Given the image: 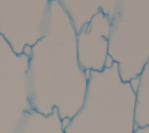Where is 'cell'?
<instances>
[{
	"mask_svg": "<svg viewBox=\"0 0 149 133\" xmlns=\"http://www.w3.org/2000/svg\"><path fill=\"white\" fill-rule=\"evenodd\" d=\"M129 86L132 89V91L134 93H136L139 91V86H140V76L133 77L132 79H129Z\"/></svg>",
	"mask_w": 149,
	"mask_h": 133,
	"instance_id": "1",
	"label": "cell"
},
{
	"mask_svg": "<svg viewBox=\"0 0 149 133\" xmlns=\"http://www.w3.org/2000/svg\"><path fill=\"white\" fill-rule=\"evenodd\" d=\"M133 133H149V126H143V127H136V128H134Z\"/></svg>",
	"mask_w": 149,
	"mask_h": 133,
	"instance_id": "2",
	"label": "cell"
},
{
	"mask_svg": "<svg viewBox=\"0 0 149 133\" xmlns=\"http://www.w3.org/2000/svg\"><path fill=\"white\" fill-rule=\"evenodd\" d=\"M112 64H113V60H112V57H111V56H107L106 62H105V65H106L107 68H111Z\"/></svg>",
	"mask_w": 149,
	"mask_h": 133,
	"instance_id": "3",
	"label": "cell"
}]
</instances>
